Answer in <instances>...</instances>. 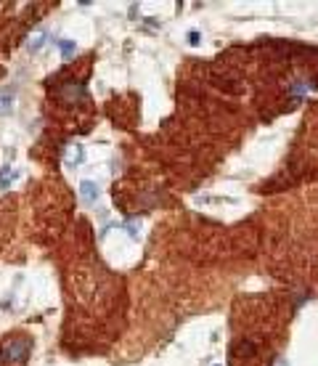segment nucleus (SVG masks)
<instances>
[{
	"mask_svg": "<svg viewBox=\"0 0 318 366\" xmlns=\"http://www.w3.org/2000/svg\"><path fill=\"white\" fill-rule=\"evenodd\" d=\"M27 350H30V345H27L24 340L21 342H8V345L3 348V361H21V358L27 356Z\"/></svg>",
	"mask_w": 318,
	"mask_h": 366,
	"instance_id": "f257e3e1",
	"label": "nucleus"
},
{
	"mask_svg": "<svg viewBox=\"0 0 318 366\" xmlns=\"http://www.w3.org/2000/svg\"><path fill=\"white\" fill-rule=\"evenodd\" d=\"M8 104H14L11 93H0V111H8Z\"/></svg>",
	"mask_w": 318,
	"mask_h": 366,
	"instance_id": "39448f33",
	"label": "nucleus"
},
{
	"mask_svg": "<svg viewBox=\"0 0 318 366\" xmlns=\"http://www.w3.org/2000/svg\"><path fill=\"white\" fill-rule=\"evenodd\" d=\"M82 162V149L80 146H69L66 149V165H80Z\"/></svg>",
	"mask_w": 318,
	"mask_h": 366,
	"instance_id": "7ed1b4c3",
	"label": "nucleus"
},
{
	"mask_svg": "<svg viewBox=\"0 0 318 366\" xmlns=\"http://www.w3.org/2000/svg\"><path fill=\"white\" fill-rule=\"evenodd\" d=\"M59 46H61V53H64L66 59H69V56L75 53V43H72V40H61Z\"/></svg>",
	"mask_w": 318,
	"mask_h": 366,
	"instance_id": "20e7f679",
	"label": "nucleus"
},
{
	"mask_svg": "<svg viewBox=\"0 0 318 366\" xmlns=\"http://www.w3.org/2000/svg\"><path fill=\"white\" fill-rule=\"evenodd\" d=\"M14 178H16V173H14V170H11V173H3V175H0V186H5L8 181H14Z\"/></svg>",
	"mask_w": 318,
	"mask_h": 366,
	"instance_id": "0eeeda50",
	"label": "nucleus"
},
{
	"mask_svg": "<svg viewBox=\"0 0 318 366\" xmlns=\"http://www.w3.org/2000/svg\"><path fill=\"white\" fill-rule=\"evenodd\" d=\"M80 191H82V199L85 202H95V199H98V186H95L93 181H82V183H80Z\"/></svg>",
	"mask_w": 318,
	"mask_h": 366,
	"instance_id": "f03ea898",
	"label": "nucleus"
},
{
	"mask_svg": "<svg viewBox=\"0 0 318 366\" xmlns=\"http://www.w3.org/2000/svg\"><path fill=\"white\" fill-rule=\"evenodd\" d=\"M43 37H45V32H37V35L30 40V48H32V50H37L40 46H43Z\"/></svg>",
	"mask_w": 318,
	"mask_h": 366,
	"instance_id": "423d86ee",
	"label": "nucleus"
}]
</instances>
